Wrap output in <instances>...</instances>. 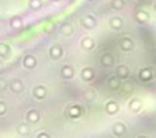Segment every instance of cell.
Instances as JSON below:
<instances>
[{"instance_id": "obj_10", "label": "cell", "mask_w": 156, "mask_h": 138, "mask_svg": "<svg viewBox=\"0 0 156 138\" xmlns=\"http://www.w3.org/2000/svg\"><path fill=\"white\" fill-rule=\"evenodd\" d=\"M60 32L63 33V36H70L71 33H73V27H71L70 25H63Z\"/></svg>"}, {"instance_id": "obj_3", "label": "cell", "mask_w": 156, "mask_h": 138, "mask_svg": "<svg viewBox=\"0 0 156 138\" xmlns=\"http://www.w3.org/2000/svg\"><path fill=\"white\" fill-rule=\"evenodd\" d=\"M112 63H114L112 55L105 53V55H103V56H101V64L104 66V67H111V66H112Z\"/></svg>"}, {"instance_id": "obj_5", "label": "cell", "mask_w": 156, "mask_h": 138, "mask_svg": "<svg viewBox=\"0 0 156 138\" xmlns=\"http://www.w3.org/2000/svg\"><path fill=\"white\" fill-rule=\"evenodd\" d=\"M11 90H14L15 93H19L23 90V84H22L19 79H14L12 82H11Z\"/></svg>"}, {"instance_id": "obj_18", "label": "cell", "mask_w": 156, "mask_h": 138, "mask_svg": "<svg viewBox=\"0 0 156 138\" xmlns=\"http://www.w3.org/2000/svg\"><path fill=\"white\" fill-rule=\"evenodd\" d=\"M7 88V82L4 79H0V90H4Z\"/></svg>"}, {"instance_id": "obj_7", "label": "cell", "mask_w": 156, "mask_h": 138, "mask_svg": "<svg viewBox=\"0 0 156 138\" xmlns=\"http://www.w3.org/2000/svg\"><path fill=\"white\" fill-rule=\"evenodd\" d=\"M82 79L83 81H92V79H93V70H92V68H83Z\"/></svg>"}, {"instance_id": "obj_19", "label": "cell", "mask_w": 156, "mask_h": 138, "mask_svg": "<svg viewBox=\"0 0 156 138\" xmlns=\"http://www.w3.org/2000/svg\"><path fill=\"white\" fill-rule=\"evenodd\" d=\"M38 138H49L48 134H45V133H41L40 136H38Z\"/></svg>"}, {"instance_id": "obj_9", "label": "cell", "mask_w": 156, "mask_h": 138, "mask_svg": "<svg viewBox=\"0 0 156 138\" xmlns=\"http://www.w3.org/2000/svg\"><path fill=\"white\" fill-rule=\"evenodd\" d=\"M116 111H118V105H116V103L111 101V103L107 104V112L108 114H115Z\"/></svg>"}, {"instance_id": "obj_14", "label": "cell", "mask_w": 156, "mask_h": 138, "mask_svg": "<svg viewBox=\"0 0 156 138\" xmlns=\"http://www.w3.org/2000/svg\"><path fill=\"white\" fill-rule=\"evenodd\" d=\"M122 89H123L125 92H130V90L133 89V82H130V81L123 82V84H122Z\"/></svg>"}, {"instance_id": "obj_2", "label": "cell", "mask_w": 156, "mask_h": 138, "mask_svg": "<svg viewBox=\"0 0 156 138\" xmlns=\"http://www.w3.org/2000/svg\"><path fill=\"white\" fill-rule=\"evenodd\" d=\"M73 75H74L73 67H70V66H63V68H62V77L63 78L70 79V78H73Z\"/></svg>"}, {"instance_id": "obj_8", "label": "cell", "mask_w": 156, "mask_h": 138, "mask_svg": "<svg viewBox=\"0 0 156 138\" xmlns=\"http://www.w3.org/2000/svg\"><path fill=\"white\" fill-rule=\"evenodd\" d=\"M125 131H126V127H125V125H122V123H116V125L114 126V134H115V136H122Z\"/></svg>"}, {"instance_id": "obj_1", "label": "cell", "mask_w": 156, "mask_h": 138, "mask_svg": "<svg viewBox=\"0 0 156 138\" xmlns=\"http://www.w3.org/2000/svg\"><path fill=\"white\" fill-rule=\"evenodd\" d=\"M26 118H27V120H29V122H32V123H37L38 120H40V114H38V112L36 111V109H32V111L27 112Z\"/></svg>"}, {"instance_id": "obj_12", "label": "cell", "mask_w": 156, "mask_h": 138, "mask_svg": "<svg viewBox=\"0 0 156 138\" xmlns=\"http://www.w3.org/2000/svg\"><path fill=\"white\" fill-rule=\"evenodd\" d=\"M25 64H26L27 68H33L36 66V59H32L30 56H27L26 59H25Z\"/></svg>"}, {"instance_id": "obj_4", "label": "cell", "mask_w": 156, "mask_h": 138, "mask_svg": "<svg viewBox=\"0 0 156 138\" xmlns=\"http://www.w3.org/2000/svg\"><path fill=\"white\" fill-rule=\"evenodd\" d=\"M62 53H63V51L59 45L52 47V48L49 49V55H51L54 59H59V57H62Z\"/></svg>"}, {"instance_id": "obj_13", "label": "cell", "mask_w": 156, "mask_h": 138, "mask_svg": "<svg viewBox=\"0 0 156 138\" xmlns=\"http://www.w3.org/2000/svg\"><path fill=\"white\" fill-rule=\"evenodd\" d=\"M29 131H30V129H29L27 125H19L18 126V133L19 134H29Z\"/></svg>"}, {"instance_id": "obj_11", "label": "cell", "mask_w": 156, "mask_h": 138, "mask_svg": "<svg viewBox=\"0 0 156 138\" xmlns=\"http://www.w3.org/2000/svg\"><path fill=\"white\" fill-rule=\"evenodd\" d=\"M108 86H110L111 89H114V90L119 89V81H118V79H116V78L110 79V81H108Z\"/></svg>"}, {"instance_id": "obj_16", "label": "cell", "mask_w": 156, "mask_h": 138, "mask_svg": "<svg viewBox=\"0 0 156 138\" xmlns=\"http://www.w3.org/2000/svg\"><path fill=\"white\" fill-rule=\"evenodd\" d=\"M121 48H123V49H130V48H132V43H130L129 40L121 41Z\"/></svg>"}, {"instance_id": "obj_15", "label": "cell", "mask_w": 156, "mask_h": 138, "mask_svg": "<svg viewBox=\"0 0 156 138\" xmlns=\"http://www.w3.org/2000/svg\"><path fill=\"white\" fill-rule=\"evenodd\" d=\"M82 45H83V48H86V49H92L93 48V41L89 40V38H85V40L82 41Z\"/></svg>"}, {"instance_id": "obj_6", "label": "cell", "mask_w": 156, "mask_h": 138, "mask_svg": "<svg viewBox=\"0 0 156 138\" xmlns=\"http://www.w3.org/2000/svg\"><path fill=\"white\" fill-rule=\"evenodd\" d=\"M116 75H118L119 78H127V77H129V68H127L126 66H119V67L116 68Z\"/></svg>"}, {"instance_id": "obj_17", "label": "cell", "mask_w": 156, "mask_h": 138, "mask_svg": "<svg viewBox=\"0 0 156 138\" xmlns=\"http://www.w3.org/2000/svg\"><path fill=\"white\" fill-rule=\"evenodd\" d=\"M5 111H7V107H5L4 103H0V115H4Z\"/></svg>"}]
</instances>
